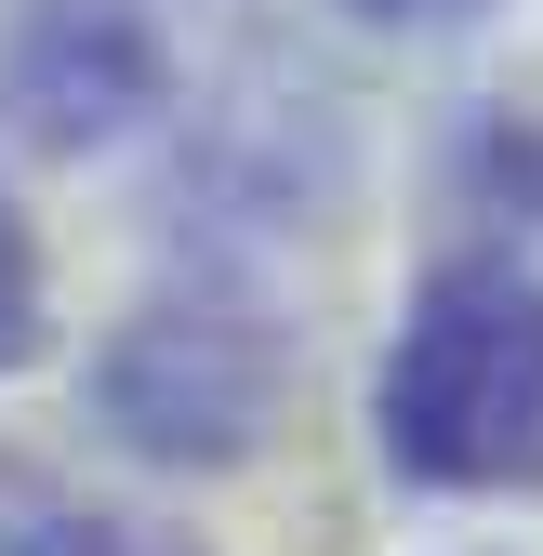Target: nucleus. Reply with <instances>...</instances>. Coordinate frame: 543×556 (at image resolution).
Listing matches in <instances>:
<instances>
[{"label":"nucleus","mask_w":543,"mask_h":556,"mask_svg":"<svg viewBox=\"0 0 543 556\" xmlns=\"http://www.w3.org/2000/svg\"><path fill=\"white\" fill-rule=\"evenodd\" d=\"M371 410H384V464L412 491H530L543 477V278L438 265Z\"/></svg>","instance_id":"f257e3e1"},{"label":"nucleus","mask_w":543,"mask_h":556,"mask_svg":"<svg viewBox=\"0 0 543 556\" xmlns=\"http://www.w3.org/2000/svg\"><path fill=\"white\" fill-rule=\"evenodd\" d=\"M106 425L132 451H160V464H226L252 451L265 425V397H279V358H265V331L239 305H160V318H132L106 344Z\"/></svg>","instance_id":"f03ea898"},{"label":"nucleus","mask_w":543,"mask_h":556,"mask_svg":"<svg viewBox=\"0 0 543 556\" xmlns=\"http://www.w3.org/2000/svg\"><path fill=\"white\" fill-rule=\"evenodd\" d=\"M160 93V27L132 0H27L14 53H0V106L40 147H106V132Z\"/></svg>","instance_id":"7ed1b4c3"},{"label":"nucleus","mask_w":543,"mask_h":556,"mask_svg":"<svg viewBox=\"0 0 543 556\" xmlns=\"http://www.w3.org/2000/svg\"><path fill=\"white\" fill-rule=\"evenodd\" d=\"M0 556H199V543L160 530V517H132V504L66 491V477H40L27 451H0Z\"/></svg>","instance_id":"20e7f679"},{"label":"nucleus","mask_w":543,"mask_h":556,"mask_svg":"<svg viewBox=\"0 0 543 556\" xmlns=\"http://www.w3.org/2000/svg\"><path fill=\"white\" fill-rule=\"evenodd\" d=\"M40 344V252H27V213L0 199V371Z\"/></svg>","instance_id":"39448f33"},{"label":"nucleus","mask_w":543,"mask_h":556,"mask_svg":"<svg viewBox=\"0 0 543 556\" xmlns=\"http://www.w3.org/2000/svg\"><path fill=\"white\" fill-rule=\"evenodd\" d=\"M345 14H371V27H464V14H491V0H345Z\"/></svg>","instance_id":"423d86ee"}]
</instances>
